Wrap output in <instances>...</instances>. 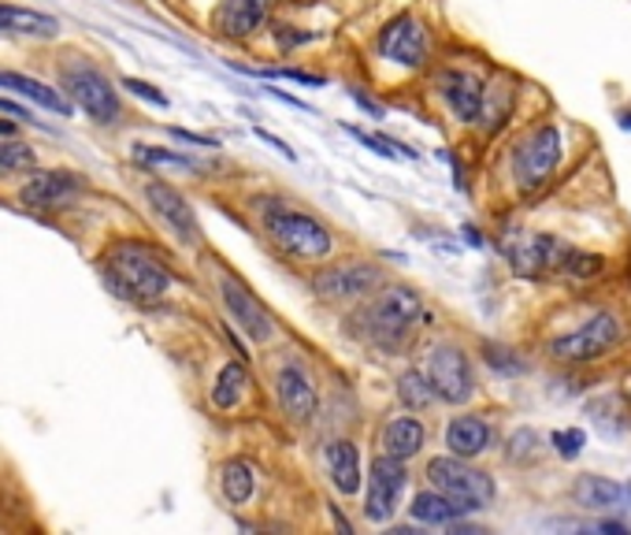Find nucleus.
Here are the masks:
<instances>
[{"mask_svg": "<svg viewBox=\"0 0 631 535\" xmlns=\"http://www.w3.org/2000/svg\"><path fill=\"white\" fill-rule=\"evenodd\" d=\"M276 387H279V406L294 424H308V420L316 417V387L301 364L294 361L282 364L276 375Z\"/></svg>", "mask_w": 631, "mask_h": 535, "instance_id": "14", "label": "nucleus"}, {"mask_svg": "<svg viewBox=\"0 0 631 535\" xmlns=\"http://www.w3.org/2000/svg\"><path fill=\"white\" fill-rule=\"evenodd\" d=\"M268 234L276 239V246H282L294 257L305 260H319L327 257L335 246L331 231L324 228L319 220H313L308 212H290V209H276L268 216Z\"/></svg>", "mask_w": 631, "mask_h": 535, "instance_id": "4", "label": "nucleus"}, {"mask_svg": "<svg viewBox=\"0 0 631 535\" xmlns=\"http://www.w3.org/2000/svg\"><path fill=\"white\" fill-rule=\"evenodd\" d=\"M439 86H442V97H446V105L457 112V119H465V124H476L479 112H483V86H479L476 74L446 71L439 79Z\"/></svg>", "mask_w": 631, "mask_h": 535, "instance_id": "16", "label": "nucleus"}, {"mask_svg": "<svg viewBox=\"0 0 631 535\" xmlns=\"http://www.w3.org/2000/svg\"><path fill=\"white\" fill-rule=\"evenodd\" d=\"M249 387V372L242 369V364H227V369L220 372V380H215L212 387V402L215 409H234L242 402V394Z\"/></svg>", "mask_w": 631, "mask_h": 535, "instance_id": "25", "label": "nucleus"}, {"mask_svg": "<svg viewBox=\"0 0 631 535\" xmlns=\"http://www.w3.org/2000/svg\"><path fill=\"white\" fill-rule=\"evenodd\" d=\"M124 90H135L138 97L153 101V105H167V97H164V93H160L156 86H149V82H141V79H124Z\"/></svg>", "mask_w": 631, "mask_h": 535, "instance_id": "34", "label": "nucleus"}, {"mask_svg": "<svg viewBox=\"0 0 631 535\" xmlns=\"http://www.w3.org/2000/svg\"><path fill=\"white\" fill-rule=\"evenodd\" d=\"M561 161V135L558 127H539L535 135H527L513 153V175L524 190H535L553 175V167Z\"/></svg>", "mask_w": 631, "mask_h": 535, "instance_id": "6", "label": "nucleus"}, {"mask_svg": "<svg viewBox=\"0 0 631 535\" xmlns=\"http://www.w3.org/2000/svg\"><path fill=\"white\" fill-rule=\"evenodd\" d=\"M15 135V127L12 124H4V119H0V138H12Z\"/></svg>", "mask_w": 631, "mask_h": 535, "instance_id": "36", "label": "nucleus"}, {"mask_svg": "<svg viewBox=\"0 0 631 535\" xmlns=\"http://www.w3.org/2000/svg\"><path fill=\"white\" fill-rule=\"evenodd\" d=\"M0 90H15L19 97L34 101V105L49 108V112H56V116H68V112H71V101L63 97L60 90L45 86V82L31 79V74H19V71H0Z\"/></svg>", "mask_w": 631, "mask_h": 535, "instance_id": "17", "label": "nucleus"}, {"mask_svg": "<svg viewBox=\"0 0 631 535\" xmlns=\"http://www.w3.org/2000/svg\"><path fill=\"white\" fill-rule=\"evenodd\" d=\"M583 443H587V435H583L580 428H572V431H553V446H558V454L561 457H576Z\"/></svg>", "mask_w": 631, "mask_h": 535, "instance_id": "31", "label": "nucleus"}, {"mask_svg": "<svg viewBox=\"0 0 631 535\" xmlns=\"http://www.w3.org/2000/svg\"><path fill=\"white\" fill-rule=\"evenodd\" d=\"M60 79L74 105L86 112V116L97 119V124H116L119 119V93L112 90V82L93 68V63L74 60L60 71Z\"/></svg>", "mask_w": 631, "mask_h": 535, "instance_id": "5", "label": "nucleus"}, {"mask_svg": "<svg viewBox=\"0 0 631 535\" xmlns=\"http://www.w3.org/2000/svg\"><path fill=\"white\" fill-rule=\"evenodd\" d=\"M327 468H331V480L342 495H357L361 487V454L350 439H338L327 446Z\"/></svg>", "mask_w": 631, "mask_h": 535, "instance_id": "20", "label": "nucleus"}, {"mask_svg": "<svg viewBox=\"0 0 631 535\" xmlns=\"http://www.w3.org/2000/svg\"><path fill=\"white\" fill-rule=\"evenodd\" d=\"M428 383L435 391V398L460 406V402L472 398V369H468V357L457 346H439L428 357Z\"/></svg>", "mask_w": 631, "mask_h": 535, "instance_id": "7", "label": "nucleus"}, {"mask_svg": "<svg viewBox=\"0 0 631 535\" xmlns=\"http://www.w3.org/2000/svg\"><path fill=\"white\" fill-rule=\"evenodd\" d=\"M401 491H405V465L390 454L375 457L369 473V495H364V517L375 524L390 521L394 510H398Z\"/></svg>", "mask_w": 631, "mask_h": 535, "instance_id": "8", "label": "nucleus"}, {"mask_svg": "<svg viewBox=\"0 0 631 535\" xmlns=\"http://www.w3.org/2000/svg\"><path fill=\"white\" fill-rule=\"evenodd\" d=\"M105 271L112 287L124 298H130V302H156V298H164L167 283H172V271L164 268V260L145 246H138V242L112 246L105 257Z\"/></svg>", "mask_w": 631, "mask_h": 535, "instance_id": "1", "label": "nucleus"}, {"mask_svg": "<svg viewBox=\"0 0 631 535\" xmlns=\"http://www.w3.org/2000/svg\"><path fill=\"white\" fill-rule=\"evenodd\" d=\"M509 357L513 353H505V350H494V346H487V364H491V369H498V372H509V375H516L524 369L521 361H509Z\"/></svg>", "mask_w": 631, "mask_h": 535, "instance_id": "33", "label": "nucleus"}, {"mask_svg": "<svg viewBox=\"0 0 631 535\" xmlns=\"http://www.w3.org/2000/svg\"><path fill=\"white\" fill-rule=\"evenodd\" d=\"M37 156L26 142H15V138H0V175H15V172H34Z\"/></svg>", "mask_w": 631, "mask_h": 535, "instance_id": "27", "label": "nucleus"}, {"mask_svg": "<svg viewBox=\"0 0 631 535\" xmlns=\"http://www.w3.org/2000/svg\"><path fill=\"white\" fill-rule=\"evenodd\" d=\"M383 446H386V454H390V457L405 462V457H412L423 446V424H420V420H412V417L394 420V424L383 431Z\"/></svg>", "mask_w": 631, "mask_h": 535, "instance_id": "23", "label": "nucleus"}, {"mask_svg": "<svg viewBox=\"0 0 631 535\" xmlns=\"http://www.w3.org/2000/svg\"><path fill=\"white\" fill-rule=\"evenodd\" d=\"M271 0H223L220 4V31L231 37H246L268 19Z\"/></svg>", "mask_w": 631, "mask_h": 535, "instance_id": "18", "label": "nucleus"}, {"mask_svg": "<svg viewBox=\"0 0 631 535\" xmlns=\"http://www.w3.org/2000/svg\"><path fill=\"white\" fill-rule=\"evenodd\" d=\"M446 446H449V454L468 462V457L483 454V450L491 446V428H487L479 417H457L454 424L446 428Z\"/></svg>", "mask_w": 631, "mask_h": 535, "instance_id": "19", "label": "nucleus"}, {"mask_svg": "<svg viewBox=\"0 0 631 535\" xmlns=\"http://www.w3.org/2000/svg\"><path fill=\"white\" fill-rule=\"evenodd\" d=\"M576 499L587 510H620V505H628V491L614 480H601V476H583L576 484Z\"/></svg>", "mask_w": 631, "mask_h": 535, "instance_id": "22", "label": "nucleus"}, {"mask_svg": "<svg viewBox=\"0 0 631 535\" xmlns=\"http://www.w3.org/2000/svg\"><path fill=\"white\" fill-rule=\"evenodd\" d=\"M379 53L405 68H420L428 60V31L412 15H398L379 31Z\"/></svg>", "mask_w": 631, "mask_h": 535, "instance_id": "11", "label": "nucleus"}, {"mask_svg": "<svg viewBox=\"0 0 631 535\" xmlns=\"http://www.w3.org/2000/svg\"><path fill=\"white\" fill-rule=\"evenodd\" d=\"M412 517H417L420 524H454L460 517V510L446 499V495L420 491L417 499H412Z\"/></svg>", "mask_w": 631, "mask_h": 535, "instance_id": "24", "label": "nucleus"}, {"mask_svg": "<svg viewBox=\"0 0 631 535\" xmlns=\"http://www.w3.org/2000/svg\"><path fill=\"white\" fill-rule=\"evenodd\" d=\"M220 294H223L227 313L234 316V324H242V332H246L253 342H271V335H276V321H271L268 309H264L257 298H253L249 290L238 283V279L223 276L220 279Z\"/></svg>", "mask_w": 631, "mask_h": 535, "instance_id": "10", "label": "nucleus"}, {"mask_svg": "<svg viewBox=\"0 0 631 535\" xmlns=\"http://www.w3.org/2000/svg\"><path fill=\"white\" fill-rule=\"evenodd\" d=\"M253 484H257V480H253V468L246 462H227V465H223L220 487H223V495H227V502H234V505L249 502Z\"/></svg>", "mask_w": 631, "mask_h": 535, "instance_id": "26", "label": "nucleus"}, {"mask_svg": "<svg viewBox=\"0 0 631 535\" xmlns=\"http://www.w3.org/2000/svg\"><path fill=\"white\" fill-rule=\"evenodd\" d=\"M0 31L52 37L56 31H60V23H56L52 15H45V12H31V8H15V4H0Z\"/></svg>", "mask_w": 631, "mask_h": 535, "instance_id": "21", "label": "nucleus"}, {"mask_svg": "<svg viewBox=\"0 0 631 535\" xmlns=\"http://www.w3.org/2000/svg\"><path fill=\"white\" fill-rule=\"evenodd\" d=\"M145 197H149V205H153V212L178 234V239L190 242V246L201 242V223H197V212L190 209V201H186V197L178 194L175 186H167V183H160V178H153V183L145 186Z\"/></svg>", "mask_w": 631, "mask_h": 535, "instance_id": "12", "label": "nucleus"}, {"mask_svg": "<svg viewBox=\"0 0 631 535\" xmlns=\"http://www.w3.org/2000/svg\"><path fill=\"white\" fill-rule=\"evenodd\" d=\"M535 443H539V435H535V431H516L509 457H513V462H531V457H535Z\"/></svg>", "mask_w": 631, "mask_h": 535, "instance_id": "32", "label": "nucleus"}, {"mask_svg": "<svg viewBox=\"0 0 631 535\" xmlns=\"http://www.w3.org/2000/svg\"><path fill=\"white\" fill-rule=\"evenodd\" d=\"M346 130H350L353 138H361L364 146H372L379 156H398V153H401V156H412L409 149H401L398 142H390V138H375V135H369V130H361V127H346Z\"/></svg>", "mask_w": 631, "mask_h": 535, "instance_id": "30", "label": "nucleus"}, {"mask_svg": "<svg viewBox=\"0 0 631 535\" xmlns=\"http://www.w3.org/2000/svg\"><path fill=\"white\" fill-rule=\"evenodd\" d=\"M379 283V268L372 265H338L319 271L313 279L316 294L327 302H350V298H364L369 290Z\"/></svg>", "mask_w": 631, "mask_h": 535, "instance_id": "13", "label": "nucleus"}, {"mask_svg": "<svg viewBox=\"0 0 631 535\" xmlns=\"http://www.w3.org/2000/svg\"><path fill=\"white\" fill-rule=\"evenodd\" d=\"M276 74V79H290V82H301V86H324V79H319V74H308V71H271Z\"/></svg>", "mask_w": 631, "mask_h": 535, "instance_id": "35", "label": "nucleus"}, {"mask_svg": "<svg viewBox=\"0 0 631 535\" xmlns=\"http://www.w3.org/2000/svg\"><path fill=\"white\" fill-rule=\"evenodd\" d=\"M79 178L74 175H63V172H37L31 175V183L23 186V205L26 209H60L68 205L74 194H79Z\"/></svg>", "mask_w": 631, "mask_h": 535, "instance_id": "15", "label": "nucleus"}, {"mask_svg": "<svg viewBox=\"0 0 631 535\" xmlns=\"http://www.w3.org/2000/svg\"><path fill=\"white\" fill-rule=\"evenodd\" d=\"M398 398H401L409 409H428L431 402H435V391H431L428 375H420V372H405L401 380H398Z\"/></svg>", "mask_w": 631, "mask_h": 535, "instance_id": "28", "label": "nucleus"}, {"mask_svg": "<svg viewBox=\"0 0 631 535\" xmlns=\"http://www.w3.org/2000/svg\"><path fill=\"white\" fill-rule=\"evenodd\" d=\"M617 339H620L617 316L601 313V316H595V321L576 327L572 335L553 339V353H558L561 361H595V357H601L606 350H614Z\"/></svg>", "mask_w": 631, "mask_h": 535, "instance_id": "9", "label": "nucleus"}, {"mask_svg": "<svg viewBox=\"0 0 631 535\" xmlns=\"http://www.w3.org/2000/svg\"><path fill=\"white\" fill-rule=\"evenodd\" d=\"M420 316H423V302L417 298V290L390 287V290H383V294L369 305V313H364V324H369V335H372L375 342L398 346L405 335L412 332V324H417Z\"/></svg>", "mask_w": 631, "mask_h": 535, "instance_id": "3", "label": "nucleus"}, {"mask_svg": "<svg viewBox=\"0 0 631 535\" xmlns=\"http://www.w3.org/2000/svg\"><path fill=\"white\" fill-rule=\"evenodd\" d=\"M428 480L439 495H446L460 513L487 510L494 502V480L479 468L465 465V457H435L428 465Z\"/></svg>", "mask_w": 631, "mask_h": 535, "instance_id": "2", "label": "nucleus"}, {"mask_svg": "<svg viewBox=\"0 0 631 535\" xmlns=\"http://www.w3.org/2000/svg\"><path fill=\"white\" fill-rule=\"evenodd\" d=\"M135 161L138 164H178V167H197L194 156L186 153H167V149H153V146H135Z\"/></svg>", "mask_w": 631, "mask_h": 535, "instance_id": "29", "label": "nucleus"}]
</instances>
